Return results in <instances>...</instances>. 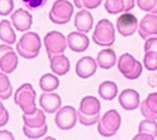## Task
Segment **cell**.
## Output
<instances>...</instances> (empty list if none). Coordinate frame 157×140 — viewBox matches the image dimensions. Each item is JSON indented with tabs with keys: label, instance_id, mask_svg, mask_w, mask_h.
<instances>
[{
	"label": "cell",
	"instance_id": "cell-1",
	"mask_svg": "<svg viewBox=\"0 0 157 140\" xmlns=\"http://www.w3.org/2000/svg\"><path fill=\"white\" fill-rule=\"evenodd\" d=\"M42 47L41 40L36 33L29 32L25 33L17 43V51L21 57L26 59L36 58Z\"/></svg>",
	"mask_w": 157,
	"mask_h": 140
},
{
	"label": "cell",
	"instance_id": "cell-2",
	"mask_svg": "<svg viewBox=\"0 0 157 140\" xmlns=\"http://www.w3.org/2000/svg\"><path fill=\"white\" fill-rule=\"evenodd\" d=\"M36 92L30 84L21 85L14 94V103L20 106L23 113L27 115L36 111Z\"/></svg>",
	"mask_w": 157,
	"mask_h": 140
},
{
	"label": "cell",
	"instance_id": "cell-3",
	"mask_svg": "<svg viewBox=\"0 0 157 140\" xmlns=\"http://www.w3.org/2000/svg\"><path fill=\"white\" fill-rule=\"evenodd\" d=\"M93 40L96 44L102 47L113 45L116 40L115 28L113 23L107 19L99 21L94 32Z\"/></svg>",
	"mask_w": 157,
	"mask_h": 140
},
{
	"label": "cell",
	"instance_id": "cell-4",
	"mask_svg": "<svg viewBox=\"0 0 157 140\" xmlns=\"http://www.w3.org/2000/svg\"><path fill=\"white\" fill-rule=\"evenodd\" d=\"M121 125V117L116 110H110L106 112L99 120L98 130L101 135L111 137L116 135Z\"/></svg>",
	"mask_w": 157,
	"mask_h": 140
},
{
	"label": "cell",
	"instance_id": "cell-5",
	"mask_svg": "<svg viewBox=\"0 0 157 140\" xmlns=\"http://www.w3.org/2000/svg\"><path fill=\"white\" fill-rule=\"evenodd\" d=\"M74 7L68 0H57L49 14L50 19L57 25H64L70 21L73 14Z\"/></svg>",
	"mask_w": 157,
	"mask_h": 140
},
{
	"label": "cell",
	"instance_id": "cell-6",
	"mask_svg": "<svg viewBox=\"0 0 157 140\" xmlns=\"http://www.w3.org/2000/svg\"><path fill=\"white\" fill-rule=\"evenodd\" d=\"M119 71L123 76L128 80H136L140 77L142 72V65L141 62L135 59L130 54H123L118 61Z\"/></svg>",
	"mask_w": 157,
	"mask_h": 140
},
{
	"label": "cell",
	"instance_id": "cell-7",
	"mask_svg": "<svg viewBox=\"0 0 157 140\" xmlns=\"http://www.w3.org/2000/svg\"><path fill=\"white\" fill-rule=\"evenodd\" d=\"M43 42L49 58L54 54H63L66 50V39L62 33L57 31H52L47 33L45 36Z\"/></svg>",
	"mask_w": 157,
	"mask_h": 140
},
{
	"label": "cell",
	"instance_id": "cell-8",
	"mask_svg": "<svg viewBox=\"0 0 157 140\" xmlns=\"http://www.w3.org/2000/svg\"><path fill=\"white\" fill-rule=\"evenodd\" d=\"M77 112L72 106H64L55 116V123L61 130H70L73 128L77 122Z\"/></svg>",
	"mask_w": 157,
	"mask_h": 140
},
{
	"label": "cell",
	"instance_id": "cell-9",
	"mask_svg": "<svg viewBox=\"0 0 157 140\" xmlns=\"http://www.w3.org/2000/svg\"><path fill=\"white\" fill-rule=\"evenodd\" d=\"M18 65V58L13 49L6 44L0 45V69L6 74L12 73Z\"/></svg>",
	"mask_w": 157,
	"mask_h": 140
},
{
	"label": "cell",
	"instance_id": "cell-10",
	"mask_svg": "<svg viewBox=\"0 0 157 140\" xmlns=\"http://www.w3.org/2000/svg\"><path fill=\"white\" fill-rule=\"evenodd\" d=\"M137 19L133 14L126 12L120 15L116 21V28L120 35L124 37L132 36L137 29Z\"/></svg>",
	"mask_w": 157,
	"mask_h": 140
},
{
	"label": "cell",
	"instance_id": "cell-11",
	"mask_svg": "<svg viewBox=\"0 0 157 140\" xmlns=\"http://www.w3.org/2000/svg\"><path fill=\"white\" fill-rule=\"evenodd\" d=\"M98 69V65L94 58L85 56L78 61L75 65V72L78 77L87 79L93 75Z\"/></svg>",
	"mask_w": 157,
	"mask_h": 140
},
{
	"label": "cell",
	"instance_id": "cell-12",
	"mask_svg": "<svg viewBox=\"0 0 157 140\" xmlns=\"http://www.w3.org/2000/svg\"><path fill=\"white\" fill-rule=\"evenodd\" d=\"M13 25L19 32H25L31 29L32 25V16L27 10L22 8L17 9L11 15Z\"/></svg>",
	"mask_w": 157,
	"mask_h": 140
},
{
	"label": "cell",
	"instance_id": "cell-13",
	"mask_svg": "<svg viewBox=\"0 0 157 140\" xmlns=\"http://www.w3.org/2000/svg\"><path fill=\"white\" fill-rule=\"evenodd\" d=\"M138 33L143 40L157 35V15L146 14L141 19Z\"/></svg>",
	"mask_w": 157,
	"mask_h": 140
},
{
	"label": "cell",
	"instance_id": "cell-14",
	"mask_svg": "<svg viewBox=\"0 0 157 140\" xmlns=\"http://www.w3.org/2000/svg\"><path fill=\"white\" fill-rule=\"evenodd\" d=\"M67 45L72 51L84 52L89 47L90 40L80 32H72L67 36Z\"/></svg>",
	"mask_w": 157,
	"mask_h": 140
},
{
	"label": "cell",
	"instance_id": "cell-15",
	"mask_svg": "<svg viewBox=\"0 0 157 140\" xmlns=\"http://www.w3.org/2000/svg\"><path fill=\"white\" fill-rule=\"evenodd\" d=\"M61 99L57 94L44 92L40 95L39 105L46 113H54L61 106Z\"/></svg>",
	"mask_w": 157,
	"mask_h": 140
},
{
	"label": "cell",
	"instance_id": "cell-16",
	"mask_svg": "<svg viewBox=\"0 0 157 140\" xmlns=\"http://www.w3.org/2000/svg\"><path fill=\"white\" fill-rule=\"evenodd\" d=\"M119 103L124 110H134L140 106V95L134 89H126L119 96Z\"/></svg>",
	"mask_w": 157,
	"mask_h": 140
},
{
	"label": "cell",
	"instance_id": "cell-17",
	"mask_svg": "<svg viewBox=\"0 0 157 140\" xmlns=\"http://www.w3.org/2000/svg\"><path fill=\"white\" fill-rule=\"evenodd\" d=\"M139 133L133 139L153 140L157 137V122L155 120L146 119L142 120L138 128Z\"/></svg>",
	"mask_w": 157,
	"mask_h": 140
},
{
	"label": "cell",
	"instance_id": "cell-18",
	"mask_svg": "<svg viewBox=\"0 0 157 140\" xmlns=\"http://www.w3.org/2000/svg\"><path fill=\"white\" fill-rule=\"evenodd\" d=\"M74 25L77 31L82 33H88L93 28V16L86 10H80L75 14Z\"/></svg>",
	"mask_w": 157,
	"mask_h": 140
},
{
	"label": "cell",
	"instance_id": "cell-19",
	"mask_svg": "<svg viewBox=\"0 0 157 140\" xmlns=\"http://www.w3.org/2000/svg\"><path fill=\"white\" fill-rule=\"evenodd\" d=\"M141 113L146 119L157 120V92L149 94L141 103Z\"/></svg>",
	"mask_w": 157,
	"mask_h": 140
},
{
	"label": "cell",
	"instance_id": "cell-20",
	"mask_svg": "<svg viewBox=\"0 0 157 140\" xmlns=\"http://www.w3.org/2000/svg\"><path fill=\"white\" fill-rule=\"evenodd\" d=\"M134 7V0H106L105 8L111 14L129 12Z\"/></svg>",
	"mask_w": 157,
	"mask_h": 140
},
{
	"label": "cell",
	"instance_id": "cell-21",
	"mask_svg": "<svg viewBox=\"0 0 157 140\" xmlns=\"http://www.w3.org/2000/svg\"><path fill=\"white\" fill-rule=\"evenodd\" d=\"M50 69L54 73L58 76H64L70 69V62L68 58L63 54H54L50 58Z\"/></svg>",
	"mask_w": 157,
	"mask_h": 140
},
{
	"label": "cell",
	"instance_id": "cell-22",
	"mask_svg": "<svg viewBox=\"0 0 157 140\" xmlns=\"http://www.w3.org/2000/svg\"><path fill=\"white\" fill-rule=\"evenodd\" d=\"M100 110L101 103L99 100L94 96H86L81 101L78 111L86 115H94L100 113Z\"/></svg>",
	"mask_w": 157,
	"mask_h": 140
},
{
	"label": "cell",
	"instance_id": "cell-23",
	"mask_svg": "<svg viewBox=\"0 0 157 140\" xmlns=\"http://www.w3.org/2000/svg\"><path fill=\"white\" fill-rule=\"evenodd\" d=\"M116 62V55L112 49H104L98 53L97 57V63L104 69H110Z\"/></svg>",
	"mask_w": 157,
	"mask_h": 140
},
{
	"label": "cell",
	"instance_id": "cell-24",
	"mask_svg": "<svg viewBox=\"0 0 157 140\" xmlns=\"http://www.w3.org/2000/svg\"><path fill=\"white\" fill-rule=\"evenodd\" d=\"M98 94L102 99L112 101L116 98L118 94V87L113 81H104L98 88Z\"/></svg>",
	"mask_w": 157,
	"mask_h": 140
},
{
	"label": "cell",
	"instance_id": "cell-25",
	"mask_svg": "<svg viewBox=\"0 0 157 140\" xmlns=\"http://www.w3.org/2000/svg\"><path fill=\"white\" fill-rule=\"evenodd\" d=\"M0 40L7 44H13L16 42V34L9 21L2 20L0 22Z\"/></svg>",
	"mask_w": 157,
	"mask_h": 140
},
{
	"label": "cell",
	"instance_id": "cell-26",
	"mask_svg": "<svg viewBox=\"0 0 157 140\" xmlns=\"http://www.w3.org/2000/svg\"><path fill=\"white\" fill-rule=\"evenodd\" d=\"M23 120L25 125L31 128H39L46 124V116L41 110L37 109L36 111L31 115L24 113Z\"/></svg>",
	"mask_w": 157,
	"mask_h": 140
},
{
	"label": "cell",
	"instance_id": "cell-27",
	"mask_svg": "<svg viewBox=\"0 0 157 140\" xmlns=\"http://www.w3.org/2000/svg\"><path fill=\"white\" fill-rule=\"evenodd\" d=\"M59 80L57 76L51 73L42 76L39 80V87L44 92H52L59 87Z\"/></svg>",
	"mask_w": 157,
	"mask_h": 140
},
{
	"label": "cell",
	"instance_id": "cell-28",
	"mask_svg": "<svg viewBox=\"0 0 157 140\" xmlns=\"http://www.w3.org/2000/svg\"><path fill=\"white\" fill-rule=\"evenodd\" d=\"M47 129H48V127L47 124L39 128H31L25 124L23 127L24 134L29 139H38V138H42L46 135Z\"/></svg>",
	"mask_w": 157,
	"mask_h": 140
},
{
	"label": "cell",
	"instance_id": "cell-29",
	"mask_svg": "<svg viewBox=\"0 0 157 140\" xmlns=\"http://www.w3.org/2000/svg\"><path fill=\"white\" fill-rule=\"evenodd\" d=\"M13 93V88L10 80L6 74L0 72V99L6 100L11 97Z\"/></svg>",
	"mask_w": 157,
	"mask_h": 140
},
{
	"label": "cell",
	"instance_id": "cell-30",
	"mask_svg": "<svg viewBox=\"0 0 157 140\" xmlns=\"http://www.w3.org/2000/svg\"><path fill=\"white\" fill-rule=\"evenodd\" d=\"M144 65L148 71L157 70V51H147L144 57Z\"/></svg>",
	"mask_w": 157,
	"mask_h": 140
},
{
	"label": "cell",
	"instance_id": "cell-31",
	"mask_svg": "<svg viewBox=\"0 0 157 140\" xmlns=\"http://www.w3.org/2000/svg\"><path fill=\"white\" fill-rule=\"evenodd\" d=\"M137 4L141 10L157 14V0H137Z\"/></svg>",
	"mask_w": 157,
	"mask_h": 140
},
{
	"label": "cell",
	"instance_id": "cell-32",
	"mask_svg": "<svg viewBox=\"0 0 157 140\" xmlns=\"http://www.w3.org/2000/svg\"><path fill=\"white\" fill-rule=\"evenodd\" d=\"M78 120L81 124L84 126H92L98 122L100 119V113H98L94 115H86L81 113L80 111L77 112Z\"/></svg>",
	"mask_w": 157,
	"mask_h": 140
},
{
	"label": "cell",
	"instance_id": "cell-33",
	"mask_svg": "<svg viewBox=\"0 0 157 140\" xmlns=\"http://www.w3.org/2000/svg\"><path fill=\"white\" fill-rule=\"evenodd\" d=\"M102 1L103 0H74V3L78 9L86 8L93 10L98 7L102 3Z\"/></svg>",
	"mask_w": 157,
	"mask_h": 140
},
{
	"label": "cell",
	"instance_id": "cell-34",
	"mask_svg": "<svg viewBox=\"0 0 157 140\" xmlns=\"http://www.w3.org/2000/svg\"><path fill=\"white\" fill-rule=\"evenodd\" d=\"M14 8L13 0H0V15L7 16Z\"/></svg>",
	"mask_w": 157,
	"mask_h": 140
},
{
	"label": "cell",
	"instance_id": "cell-35",
	"mask_svg": "<svg viewBox=\"0 0 157 140\" xmlns=\"http://www.w3.org/2000/svg\"><path fill=\"white\" fill-rule=\"evenodd\" d=\"M25 6L30 10L40 9L47 3V0H21Z\"/></svg>",
	"mask_w": 157,
	"mask_h": 140
},
{
	"label": "cell",
	"instance_id": "cell-36",
	"mask_svg": "<svg viewBox=\"0 0 157 140\" xmlns=\"http://www.w3.org/2000/svg\"><path fill=\"white\" fill-rule=\"evenodd\" d=\"M9 113L3 106L2 103L0 101V127H3L9 121Z\"/></svg>",
	"mask_w": 157,
	"mask_h": 140
},
{
	"label": "cell",
	"instance_id": "cell-37",
	"mask_svg": "<svg viewBox=\"0 0 157 140\" xmlns=\"http://www.w3.org/2000/svg\"><path fill=\"white\" fill-rule=\"evenodd\" d=\"M145 52L147 51H157V37L148 38L145 43Z\"/></svg>",
	"mask_w": 157,
	"mask_h": 140
},
{
	"label": "cell",
	"instance_id": "cell-38",
	"mask_svg": "<svg viewBox=\"0 0 157 140\" xmlns=\"http://www.w3.org/2000/svg\"><path fill=\"white\" fill-rule=\"evenodd\" d=\"M14 140V137L10 131L7 130H2L0 131V140Z\"/></svg>",
	"mask_w": 157,
	"mask_h": 140
}]
</instances>
